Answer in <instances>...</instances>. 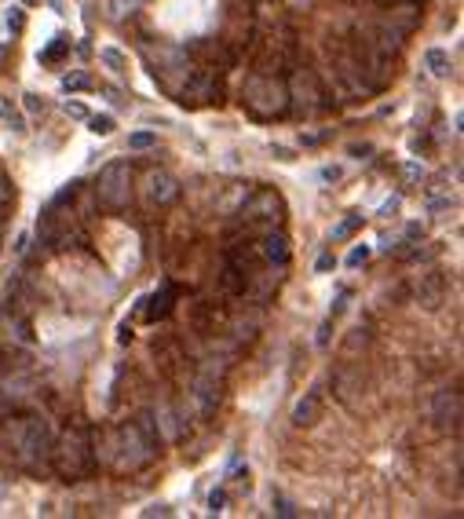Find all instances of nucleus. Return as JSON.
Returning <instances> with one entry per match:
<instances>
[{
    "label": "nucleus",
    "instance_id": "obj_1",
    "mask_svg": "<svg viewBox=\"0 0 464 519\" xmlns=\"http://www.w3.org/2000/svg\"><path fill=\"white\" fill-rule=\"evenodd\" d=\"M51 468H55L66 483H77L88 472L95 468V439L92 428L84 424H70L66 432L59 435V443H51Z\"/></svg>",
    "mask_w": 464,
    "mask_h": 519
},
{
    "label": "nucleus",
    "instance_id": "obj_2",
    "mask_svg": "<svg viewBox=\"0 0 464 519\" xmlns=\"http://www.w3.org/2000/svg\"><path fill=\"white\" fill-rule=\"evenodd\" d=\"M241 102L249 110V118L256 121H275L289 113V88L286 77L275 73H249L241 84Z\"/></svg>",
    "mask_w": 464,
    "mask_h": 519
},
{
    "label": "nucleus",
    "instance_id": "obj_3",
    "mask_svg": "<svg viewBox=\"0 0 464 519\" xmlns=\"http://www.w3.org/2000/svg\"><path fill=\"white\" fill-rule=\"evenodd\" d=\"M110 464L118 472H143L147 464L158 457V446L136 428V421H124L118 432H110V450H106Z\"/></svg>",
    "mask_w": 464,
    "mask_h": 519
},
{
    "label": "nucleus",
    "instance_id": "obj_4",
    "mask_svg": "<svg viewBox=\"0 0 464 519\" xmlns=\"http://www.w3.org/2000/svg\"><path fill=\"white\" fill-rule=\"evenodd\" d=\"M8 443L15 450V457L33 464V461H44L51 453V428L44 417H37V413H22V417H11L8 421Z\"/></svg>",
    "mask_w": 464,
    "mask_h": 519
},
{
    "label": "nucleus",
    "instance_id": "obj_5",
    "mask_svg": "<svg viewBox=\"0 0 464 519\" xmlns=\"http://www.w3.org/2000/svg\"><path fill=\"white\" fill-rule=\"evenodd\" d=\"M95 198H99L102 209L121 212L124 205L132 201V165H128V161H110V165L99 172Z\"/></svg>",
    "mask_w": 464,
    "mask_h": 519
},
{
    "label": "nucleus",
    "instance_id": "obj_6",
    "mask_svg": "<svg viewBox=\"0 0 464 519\" xmlns=\"http://www.w3.org/2000/svg\"><path fill=\"white\" fill-rule=\"evenodd\" d=\"M281 212H286V201H281V194H278V190H270V187L256 190L252 198L241 205V219H245V224L263 227V230L275 227L278 219H281Z\"/></svg>",
    "mask_w": 464,
    "mask_h": 519
},
{
    "label": "nucleus",
    "instance_id": "obj_7",
    "mask_svg": "<svg viewBox=\"0 0 464 519\" xmlns=\"http://www.w3.org/2000/svg\"><path fill=\"white\" fill-rule=\"evenodd\" d=\"M286 88H289V110H296V113H311L318 107H326V102H322L326 92H322L318 77L311 70H296L293 81H286Z\"/></svg>",
    "mask_w": 464,
    "mask_h": 519
},
{
    "label": "nucleus",
    "instance_id": "obj_8",
    "mask_svg": "<svg viewBox=\"0 0 464 519\" xmlns=\"http://www.w3.org/2000/svg\"><path fill=\"white\" fill-rule=\"evenodd\" d=\"M223 99V84L216 70H194L187 77V88H183V102H220Z\"/></svg>",
    "mask_w": 464,
    "mask_h": 519
},
{
    "label": "nucleus",
    "instance_id": "obj_9",
    "mask_svg": "<svg viewBox=\"0 0 464 519\" xmlns=\"http://www.w3.org/2000/svg\"><path fill=\"white\" fill-rule=\"evenodd\" d=\"M143 194H147L150 205H172V201L179 198V179H176L172 172H165V168H158V172H147Z\"/></svg>",
    "mask_w": 464,
    "mask_h": 519
},
{
    "label": "nucleus",
    "instance_id": "obj_10",
    "mask_svg": "<svg viewBox=\"0 0 464 519\" xmlns=\"http://www.w3.org/2000/svg\"><path fill=\"white\" fill-rule=\"evenodd\" d=\"M256 256L267 260V264H275V267H286L289 264V238L281 235V230H263V238L260 245H256Z\"/></svg>",
    "mask_w": 464,
    "mask_h": 519
},
{
    "label": "nucleus",
    "instance_id": "obj_11",
    "mask_svg": "<svg viewBox=\"0 0 464 519\" xmlns=\"http://www.w3.org/2000/svg\"><path fill=\"white\" fill-rule=\"evenodd\" d=\"M414 300L428 311H439L446 300V278L443 275H420V282L414 285Z\"/></svg>",
    "mask_w": 464,
    "mask_h": 519
},
{
    "label": "nucleus",
    "instance_id": "obj_12",
    "mask_svg": "<svg viewBox=\"0 0 464 519\" xmlns=\"http://www.w3.org/2000/svg\"><path fill=\"white\" fill-rule=\"evenodd\" d=\"M431 421L439 428H461V392H439L435 395Z\"/></svg>",
    "mask_w": 464,
    "mask_h": 519
},
{
    "label": "nucleus",
    "instance_id": "obj_13",
    "mask_svg": "<svg viewBox=\"0 0 464 519\" xmlns=\"http://www.w3.org/2000/svg\"><path fill=\"white\" fill-rule=\"evenodd\" d=\"M194 399H198V413H201V417H209V413L220 406V381H216L212 370L198 373V381H194Z\"/></svg>",
    "mask_w": 464,
    "mask_h": 519
},
{
    "label": "nucleus",
    "instance_id": "obj_14",
    "mask_svg": "<svg viewBox=\"0 0 464 519\" xmlns=\"http://www.w3.org/2000/svg\"><path fill=\"white\" fill-rule=\"evenodd\" d=\"M322 421V392L311 388V392H304V399L293 406V424L296 428H311Z\"/></svg>",
    "mask_w": 464,
    "mask_h": 519
},
{
    "label": "nucleus",
    "instance_id": "obj_15",
    "mask_svg": "<svg viewBox=\"0 0 464 519\" xmlns=\"http://www.w3.org/2000/svg\"><path fill=\"white\" fill-rule=\"evenodd\" d=\"M333 392H337V399L344 402V406H351L355 395L362 392V373L351 370V366H340L337 373H333Z\"/></svg>",
    "mask_w": 464,
    "mask_h": 519
},
{
    "label": "nucleus",
    "instance_id": "obj_16",
    "mask_svg": "<svg viewBox=\"0 0 464 519\" xmlns=\"http://www.w3.org/2000/svg\"><path fill=\"white\" fill-rule=\"evenodd\" d=\"M172 304H176V285H161V289L147 300L143 318H147V322H161V318H169V315H172Z\"/></svg>",
    "mask_w": 464,
    "mask_h": 519
},
{
    "label": "nucleus",
    "instance_id": "obj_17",
    "mask_svg": "<svg viewBox=\"0 0 464 519\" xmlns=\"http://www.w3.org/2000/svg\"><path fill=\"white\" fill-rule=\"evenodd\" d=\"M220 285H223L227 296H245V293H249V275H245L238 264H230V260H227L223 275H220Z\"/></svg>",
    "mask_w": 464,
    "mask_h": 519
},
{
    "label": "nucleus",
    "instance_id": "obj_18",
    "mask_svg": "<svg viewBox=\"0 0 464 519\" xmlns=\"http://www.w3.org/2000/svg\"><path fill=\"white\" fill-rule=\"evenodd\" d=\"M158 428H165V439H179V435L187 432L183 421H179V413H176L172 406H165V410L158 413Z\"/></svg>",
    "mask_w": 464,
    "mask_h": 519
},
{
    "label": "nucleus",
    "instance_id": "obj_19",
    "mask_svg": "<svg viewBox=\"0 0 464 519\" xmlns=\"http://www.w3.org/2000/svg\"><path fill=\"white\" fill-rule=\"evenodd\" d=\"M424 62H428L431 77H449V73H454V66H449V55H446L443 48H431L428 55H424Z\"/></svg>",
    "mask_w": 464,
    "mask_h": 519
},
{
    "label": "nucleus",
    "instance_id": "obj_20",
    "mask_svg": "<svg viewBox=\"0 0 464 519\" xmlns=\"http://www.w3.org/2000/svg\"><path fill=\"white\" fill-rule=\"evenodd\" d=\"M136 428L150 439L154 446H161V428H158V421H154V413H150V410H143V413L136 417Z\"/></svg>",
    "mask_w": 464,
    "mask_h": 519
},
{
    "label": "nucleus",
    "instance_id": "obj_21",
    "mask_svg": "<svg viewBox=\"0 0 464 519\" xmlns=\"http://www.w3.org/2000/svg\"><path fill=\"white\" fill-rule=\"evenodd\" d=\"M369 347V326H358L347 333V340H344V352L347 355H355V352H366Z\"/></svg>",
    "mask_w": 464,
    "mask_h": 519
},
{
    "label": "nucleus",
    "instance_id": "obj_22",
    "mask_svg": "<svg viewBox=\"0 0 464 519\" xmlns=\"http://www.w3.org/2000/svg\"><path fill=\"white\" fill-rule=\"evenodd\" d=\"M362 224H366V216H358V212H355V216H347V219H340V224L333 227V242H344V238H351V235H355V230L362 227Z\"/></svg>",
    "mask_w": 464,
    "mask_h": 519
},
{
    "label": "nucleus",
    "instance_id": "obj_23",
    "mask_svg": "<svg viewBox=\"0 0 464 519\" xmlns=\"http://www.w3.org/2000/svg\"><path fill=\"white\" fill-rule=\"evenodd\" d=\"M66 51H70V41H66V37H55V41L41 51V62H44V66H51V62H59Z\"/></svg>",
    "mask_w": 464,
    "mask_h": 519
},
{
    "label": "nucleus",
    "instance_id": "obj_24",
    "mask_svg": "<svg viewBox=\"0 0 464 519\" xmlns=\"http://www.w3.org/2000/svg\"><path fill=\"white\" fill-rule=\"evenodd\" d=\"M84 121L95 136H113V128H118V121H113L110 113H95V118H84Z\"/></svg>",
    "mask_w": 464,
    "mask_h": 519
},
{
    "label": "nucleus",
    "instance_id": "obj_25",
    "mask_svg": "<svg viewBox=\"0 0 464 519\" xmlns=\"http://www.w3.org/2000/svg\"><path fill=\"white\" fill-rule=\"evenodd\" d=\"M99 59L106 62V66H110L113 73H124V66H128V59L121 55L118 48H99Z\"/></svg>",
    "mask_w": 464,
    "mask_h": 519
},
{
    "label": "nucleus",
    "instance_id": "obj_26",
    "mask_svg": "<svg viewBox=\"0 0 464 519\" xmlns=\"http://www.w3.org/2000/svg\"><path fill=\"white\" fill-rule=\"evenodd\" d=\"M81 88H92V77L88 73H66L62 77V92H81Z\"/></svg>",
    "mask_w": 464,
    "mask_h": 519
},
{
    "label": "nucleus",
    "instance_id": "obj_27",
    "mask_svg": "<svg viewBox=\"0 0 464 519\" xmlns=\"http://www.w3.org/2000/svg\"><path fill=\"white\" fill-rule=\"evenodd\" d=\"M154 143H158V136H154V132H132V136H128V150H150Z\"/></svg>",
    "mask_w": 464,
    "mask_h": 519
},
{
    "label": "nucleus",
    "instance_id": "obj_28",
    "mask_svg": "<svg viewBox=\"0 0 464 519\" xmlns=\"http://www.w3.org/2000/svg\"><path fill=\"white\" fill-rule=\"evenodd\" d=\"M398 172H402L406 183H420V179H424V168H420L417 161H406L402 168H398Z\"/></svg>",
    "mask_w": 464,
    "mask_h": 519
},
{
    "label": "nucleus",
    "instance_id": "obj_29",
    "mask_svg": "<svg viewBox=\"0 0 464 519\" xmlns=\"http://www.w3.org/2000/svg\"><path fill=\"white\" fill-rule=\"evenodd\" d=\"M22 107L30 110V113H44V99L37 95V92H26V95H22Z\"/></svg>",
    "mask_w": 464,
    "mask_h": 519
},
{
    "label": "nucleus",
    "instance_id": "obj_30",
    "mask_svg": "<svg viewBox=\"0 0 464 519\" xmlns=\"http://www.w3.org/2000/svg\"><path fill=\"white\" fill-rule=\"evenodd\" d=\"M22 26H26L22 8H11V11H8V30H11V33H22Z\"/></svg>",
    "mask_w": 464,
    "mask_h": 519
},
{
    "label": "nucleus",
    "instance_id": "obj_31",
    "mask_svg": "<svg viewBox=\"0 0 464 519\" xmlns=\"http://www.w3.org/2000/svg\"><path fill=\"white\" fill-rule=\"evenodd\" d=\"M369 260V245H358V249H351V256H347V267H362Z\"/></svg>",
    "mask_w": 464,
    "mask_h": 519
},
{
    "label": "nucleus",
    "instance_id": "obj_32",
    "mask_svg": "<svg viewBox=\"0 0 464 519\" xmlns=\"http://www.w3.org/2000/svg\"><path fill=\"white\" fill-rule=\"evenodd\" d=\"M11 198H15V187H11V179H8L4 172H0V209H4V205H8Z\"/></svg>",
    "mask_w": 464,
    "mask_h": 519
},
{
    "label": "nucleus",
    "instance_id": "obj_33",
    "mask_svg": "<svg viewBox=\"0 0 464 519\" xmlns=\"http://www.w3.org/2000/svg\"><path fill=\"white\" fill-rule=\"evenodd\" d=\"M275 512H278L281 519H293V516H296V504L286 501V498H275Z\"/></svg>",
    "mask_w": 464,
    "mask_h": 519
},
{
    "label": "nucleus",
    "instance_id": "obj_34",
    "mask_svg": "<svg viewBox=\"0 0 464 519\" xmlns=\"http://www.w3.org/2000/svg\"><path fill=\"white\" fill-rule=\"evenodd\" d=\"M333 267H337V256H333V253H322V256H318V264H315L318 275H326V271H333Z\"/></svg>",
    "mask_w": 464,
    "mask_h": 519
},
{
    "label": "nucleus",
    "instance_id": "obj_35",
    "mask_svg": "<svg viewBox=\"0 0 464 519\" xmlns=\"http://www.w3.org/2000/svg\"><path fill=\"white\" fill-rule=\"evenodd\" d=\"M106 8H110V15L113 19H121L128 8H132V0H106Z\"/></svg>",
    "mask_w": 464,
    "mask_h": 519
},
{
    "label": "nucleus",
    "instance_id": "obj_36",
    "mask_svg": "<svg viewBox=\"0 0 464 519\" xmlns=\"http://www.w3.org/2000/svg\"><path fill=\"white\" fill-rule=\"evenodd\" d=\"M223 501H227L223 490H212V494H209V512H212V516H216V512H223Z\"/></svg>",
    "mask_w": 464,
    "mask_h": 519
},
{
    "label": "nucleus",
    "instance_id": "obj_37",
    "mask_svg": "<svg viewBox=\"0 0 464 519\" xmlns=\"http://www.w3.org/2000/svg\"><path fill=\"white\" fill-rule=\"evenodd\" d=\"M4 121H8V128H11V132H19V136L26 132V118H19V113H15V110H11V113H8V118H4Z\"/></svg>",
    "mask_w": 464,
    "mask_h": 519
},
{
    "label": "nucleus",
    "instance_id": "obj_38",
    "mask_svg": "<svg viewBox=\"0 0 464 519\" xmlns=\"http://www.w3.org/2000/svg\"><path fill=\"white\" fill-rule=\"evenodd\" d=\"M340 176H344V168H337V165H326V168H322V179H326V183H337Z\"/></svg>",
    "mask_w": 464,
    "mask_h": 519
},
{
    "label": "nucleus",
    "instance_id": "obj_39",
    "mask_svg": "<svg viewBox=\"0 0 464 519\" xmlns=\"http://www.w3.org/2000/svg\"><path fill=\"white\" fill-rule=\"evenodd\" d=\"M398 205H402V198L395 194V198H388V201L380 205V216H395V212H398Z\"/></svg>",
    "mask_w": 464,
    "mask_h": 519
},
{
    "label": "nucleus",
    "instance_id": "obj_40",
    "mask_svg": "<svg viewBox=\"0 0 464 519\" xmlns=\"http://www.w3.org/2000/svg\"><path fill=\"white\" fill-rule=\"evenodd\" d=\"M344 307H347V293H340L337 300H333V307H329V318H337V315H344Z\"/></svg>",
    "mask_w": 464,
    "mask_h": 519
},
{
    "label": "nucleus",
    "instance_id": "obj_41",
    "mask_svg": "<svg viewBox=\"0 0 464 519\" xmlns=\"http://www.w3.org/2000/svg\"><path fill=\"white\" fill-rule=\"evenodd\" d=\"M66 113H70V118H77V121H84V118H88V110L81 107V102H66Z\"/></svg>",
    "mask_w": 464,
    "mask_h": 519
},
{
    "label": "nucleus",
    "instance_id": "obj_42",
    "mask_svg": "<svg viewBox=\"0 0 464 519\" xmlns=\"http://www.w3.org/2000/svg\"><path fill=\"white\" fill-rule=\"evenodd\" d=\"M143 516H172L169 504H154V509H143Z\"/></svg>",
    "mask_w": 464,
    "mask_h": 519
},
{
    "label": "nucleus",
    "instance_id": "obj_43",
    "mask_svg": "<svg viewBox=\"0 0 464 519\" xmlns=\"http://www.w3.org/2000/svg\"><path fill=\"white\" fill-rule=\"evenodd\" d=\"M406 238H409V242L424 238V227H420V224H409V227H406Z\"/></svg>",
    "mask_w": 464,
    "mask_h": 519
},
{
    "label": "nucleus",
    "instance_id": "obj_44",
    "mask_svg": "<svg viewBox=\"0 0 464 519\" xmlns=\"http://www.w3.org/2000/svg\"><path fill=\"white\" fill-rule=\"evenodd\" d=\"M351 154H355V158H362V154H373V147H369V143H355Z\"/></svg>",
    "mask_w": 464,
    "mask_h": 519
},
{
    "label": "nucleus",
    "instance_id": "obj_45",
    "mask_svg": "<svg viewBox=\"0 0 464 519\" xmlns=\"http://www.w3.org/2000/svg\"><path fill=\"white\" fill-rule=\"evenodd\" d=\"M8 113H11V99H4V95H0V121H4Z\"/></svg>",
    "mask_w": 464,
    "mask_h": 519
},
{
    "label": "nucleus",
    "instance_id": "obj_46",
    "mask_svg": "<svg viewBox=\"0 0 464 519\" xmlns=\"http://www.w3.org/2000/svg\"><path fill=\"white\" fill-rule=\"evenodd\" d=\"M428 147H431V143H428V139H420V136L414 139V154H420V150H428Z\"/></svg>",
    "mask_w": 464,
    "mask_h": 519
},
{
    "label": "nucleus",
    "instance_id": "obj_47",
    "mask_svg": "<svg viewBox=\"0 0 464 519\" xmlns=\"http://www.w3.org/2000/svg\"><path fill=\"white\" fill-rule=\"evenodd\" d=\"M275 158H281V161H293V154H289L286 147H275Z\"/></svg>",
    "mask_w": 464,
    "mask_h": 519
},
{
    "label": "nucleus",
    "instance_id": "obj_48",
    "mask_svg": "<svg viewBox=\"0 0 464 519\" xmlns=\"http://www.w3.org/2000/svg\"><path fill=\"white\" fill-rule=\"evenodd\" d=\"M4 55H8V44H0V62H4Z\"/></svg>",
    "mask_w": 464,
    "mask_h": 519
},
{
    "label": "nucleus",
    "instance_id": "obj_49",
    "mask_svg": "<svg viewBox=\"0 0 464 519\" xmlns=\"http://www.w3.org/2000/svg\"><path fill=\"white\" fill-rule=\"evenodd\" d=\"M402 4H417V8H420V4H424V0H402Z\"/></svg>",
    "mask_w": 464,
    "mask_h": 519
},
{
    "label": "nucleus",
    "instance_id": "obj_50",
    "mask_svg": "<svg viewBox=\"0 0 464 519\" xmlns=\"http://www.w3.org/2000/svg\"><path fill=\"white\" fill-rule=\"evenodd\" d=\"M373 4H395V0H373Z\"/></svg>",
    "mask_w": 464,
    "mask_h": 519
},
{
    "label": "nucleus",
    "instance_id": "obj_51",
    "mask_svg": "<svg viewBox=\"0 0 464 519\" xmlns=\"http://www.w3.org/2000/svg\"><path fill=\"white\" fill-rule=\"evenodd\" d=\"M0 212H4V209H0ZM0 227H4V216H0Z\"/></svg>",
    "mask_w": 464,
    "mask_h": 519
}]
</instances>
